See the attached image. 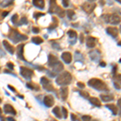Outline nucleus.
<instances>
[{
  "label": "nucleus",
  "instance_id": "f257e3e1",
  "mask_svg": "<svg viewBox=\"0 0 121 121\" xmlns=\"http://www.w3.org/2000/svg\"><path fill=\"white\" fill-rule=\"evenodd\" d=\"M88 85L92 88L99 91H107L108 88L106 83L103 82L102 80L99 78H91L88 81Z\"/></svg>",
  "mask_w": 121,
  "mask_h": 121
},
{
  "label": "nucleus",
  "instance_id": "f03ea898",
  "mask_svg": "<svg viewBox=\"0 0 121 121\" xmlns=\"http://www.w3.org/2000/svg\"><path fill=\"white\" fill-rule=\"evenodd\" d=\"M71 81H72V76L67 71H65L60 73V74H59L57 78L56 79V84H58L59 86H64L69 85L71 82Z\"/></svg>",
  "mask_w": 121,
  "mask_h": 121
},
{
  "label": "nucleus",
  "instance_id": "7ed1b4c3",
  "mask_svg": "<svg viewBox=\"0 0 121 121\" xmlns=\"http://www.w3.org/2000/svg\"><path fill=\"white\" fill-rule=\"evenodd\" d=\"M102 18L107 23H111L113 25H117L120 23L121 18L116 14H105L102 15Z\"/></svg>",
  "mask_w": 121,
  "mask_h": 121
},
{
  "label": "nucleus",
  "instance_id": "20e7f679",
  "mask_svg": "<svg viewBox=\"0 0 121 121\" xmlns=\"http://www.w3.org/2000/svg\"><path fill=\"white\" fill-rule=\"evenodd\" d=\"M9 38L11 39L14 43H17L19 41H21V40H27V39H28V36L20 34V33L17 32L16 30H13L12 32L9 34Z\"/></svg>",
  "mask_w": 121,
  "mask_h": 121
},
{
  "label": "nucleus",
  "instance_id": "39448f33",
  "mask_svg": "<svg viewBox=\"0 0 121 121\" xmlns=\"http://www.w3.org/2000/svg\"><path fill=\"white\" fill-rule=\"evenodd\" d=\"M40 83L42 84L43 88L45 90V91H48V92H51V91H52L54 90L52 82L48 78H44V77L41 78V79H40Z\"/></svg>",
  "mask_w": 121,
  "mask_h": 121
},
{
  "label": "nucleus",
  "instance_id": "423d86ee",
  "mask_svg": "<svg viewBox=\"0 0 121 121\" xmlns=\"http://www.w3.org/2000/svg\"><path fill=\"white\" fill-rule=\"evenodd\" d=\"M20 74L26 79H31L33 75V71L32 69L26 67H20Z\"/></svg>",
  "mask_w": 121,
  "mask_h": 121
},
{
  "label": "nucleus",
  "instance_id": "0eeeda50",
  "mask_svg": "<svg viewBox=\"0 0 121 121\" xmlns=\"http://www.w3.org/2000/svg\"><path fill=\"white\" fill-rule=\"evenodd\" d=\"M95 7H96L95 3H91V2H89L88 3V2H87V3H85L82 5V9H83V11L86 13V14H91L94 10H95Z\"/></svg>",
  "mask_w": 121,
  "mask_h": 121
},
{
  "label": "nucleus",
  "instance_id": "6e6552de",
  "mask_svg": "<svg viewBox=\"0 0 121 121\" xmlns=\"http://www.w3.org/2000/svg\"><path fill=\"white\" fill-rule=\"evenodd\" d=\"M106 32L109 36H111L112 38L116 39L118 37V29H117L116 27H108V28H106Z\"/></svg>",
  "mask_w": 121,
  "mask_h": 121
},
{
  "label": "nucleus",
  "instance_id": "1a4fd4ad",
  "mask_svg": "<svg viewBox=\"0 0 121 121\" xmlns=\"http://www.w3.org/2000/svg\"><path fill=\"white\" fill-rule=\"evenodd\" d=\"M44 103L47 107H51L54 104V99L52 95H46L44 99Z\"/></svg>",
  "mask_w": 121,
  "mask_h": 121
},
{
  "label": "nucleus",
  "instance_id": "9d476101",
  "mask_svg": "<svg viewBox=\"0 0 121 121\" xmlns=\"http://www.w3.org/2000/svg\"><path fill=\"white\" fill-rule=\"evenodd\" d=\"M89 55L91 59L94 60V61L97 62L99 61V60L100 59V53L97 51V50H94V51H91L89 52Z\"/></svg>",
  "mask_w": 121,
  "mask_h": 121
},
{
  "label": "nucleus",
  "instance_id": "9b49d317",
  "mask_svg": "<svg viewBox=\"0 0 121 121\" xmlns=\"http://www.w3.org/2000/svg\"><path fill=\"white\" fill-rule=\"evenodd\" d=\"M61 58H62V60L65 61V63H66V64H70L72 61V55L69 52H63L61 55Z\"/></svg>",
  "mask_w": 121,
  "mask_h": 121
},
{
  "label": "nucleus",
  "instance_id": "f8f14e48",
  "mask_svg": "<svg viewBox=\"0 0 121 121\" xmlns=\"http://www.w3.org/2000/svg\"><path fill=\"white\" fill-rule=\"evenodd\" d=\"M97 39L93 37V36H88L86 38V46L88 48H94L96 45Z\"/></svg>",
  "mask_w": 121,
  "mask_h": 121
},
{
  "label": "nucleus",
  "instance_id": "ddd939ff",
  "mask_svg": "<svg viewBox=\"0 0 121 121\" xmlns=\"http://www.w3.org/2000/svg\"><path fill=\"white\" fill-rule=\"evenodd\" d=\"M3 109H4V112L7 114H11V115H16V112H15V108L13 107L10 104H5L4 107H3Z\"/></svg>",
  "mask_w": 121,
  "mask_h": 121
},
{
  "label": "nucleus",
  "instance_id": "4468645a",
  "mask_svg": "<svg viewBox=\"0 0 121 121\" xmlns=\"http://www.w3.org/2000/svg\"><path fill=\"white\" fill-rule=\"evenodd\" d=\"M68 88L66 86H64V87H61L60 90V97H61V99L63 101H65L67 99V97H68Z\"/></svg>",
  "mask_w": 121,
  "mask_h": 121
},
{
  "label": "nucleus",
  "instance_id": "2eb2a0df",
  "mask_svg": "<svg viewBox=\"0 0 121 121\" xmlns=\"http://www.w3.org/2000/svg\"><path fill=\"white\" fill-rule=\"evenodd\" d=\"M52 68V69H53V72L56 73H58V72L61 71L64 67H63V65H62L61 62H60L59 60H58V61L56 62Z\"/></svg>",
  "mask_w": 121,
  "mask_h": 121
},
{
  "label": "nucleus",
  "instance_id": "dca6fc26",
  "mask_svg": "<svg viewBox=\"0 0 121 121\" xmlns=\"http://www.w3.org/2000/svg\"><path fill=\"white\" fill-rule=\"evenodd\" d=\"M3 45H4L5 48L7 49V52H9L11 54H13L15 52V48L14 47H13L12 45H11V44H9L8 42L7 41V40H3Z\"/></svg>",
  "mask_w": 121,
  "mask_h": 121
},
{
  "label": "nucleus",
  "instance_id": "f3484780",
  "mask_svg": "<svg viewBox=\"0 0 121 121\" xmlns=\"http://www.w3.org/2000/svg\"><path fill=\"white\" fill-rule=\"evenodd\" d=\"M105 107L112 112L113 116H116L118 114V108H117V107L115 104H107Z\"/></svg>",
  "mask_w": 121,
  "mask_h": 121
},
{
  "label": "nucleus",
  "instance_id": "a211bd4d",
  "mask_svg": "<svg viewBox=\"0 0 121 121\" xmlns=\"http://www.w3.org/2000/svg\"><path fill=\"white\" fill-rule=\"evenodd\" d=\"M57 61H58V60L55 56L52 55V54L48 55V65H49L50 67H52Z\"/></svg>",
  "mask_w": 121,
  "mask_h": 121
},
{
  "label": "nucleus",
  "instance_id": "6ab92c4d",
  "mask_svg": "<svg viewBox=\"0 0 121 121\" xmlns=\"http://www.w3.org/2000/svg\"><path fill=\"white\" fill-rule=\"evenodd\" d=\"M67 34H68V36H69L70 39H73V43H72V44H75L76 40H77V32L73 30H69V31H68Z\"/></svg>",
  "mask_w": 121,
  "mask_h": 121
},
{
  "label": "nucleus",
  "instance_id": "aec40b11",
  "mask_svg": "<svg viewBox=\"0 0 121 121\" xmlns=\"http://www.w3.org/2000/svg\"><path fill=\"white\" fill-rule=\"evenodd\" d=\"M89 101H90V103H91L92 105H94V106H95V107H101V102L99 101V99H97V98H95V97H91L89 99Z\"/></svg>",
  "mask_w": 121,
  "mask_h": 121
},
{
  "label": "nucleus",
  "instance_id": "412c9836",
  "mask_svg": "<svg viewBox=\"0 0 121 121\" xmlns=\"http://www.w3.org/2000/svg\"><path fill=\"white\" fill-rule=\"evenodd\" d=\"M101 99L105 103L110 102V101H113L114 100V97L112 96V95H100Z\"/></svg>",
  "mask_w": 121,
  "mask_h": 121
},
{
  "label": "nucleus",
  "instance_id": "4be33fe9",
  "mask_svg": "<svg viewBox=\"0 0 121 121\" xmlns=\"http://www.w3.org/2000/svg\"><path fill=\"white\" fill-rule=\"evenodd\" d=\"M23 44H20L18 47V57L21 60H24V56H23Z\"/></svg>",
  "mask_w": 121,
  "mask_h": 121
},
{
  "label": "nucleus",
  "instance_id": "5701e85b",
  "mask_svg": "<svg viewBox=\"0 0 121 121\" xmlns=\"http://www.w3.org/2000/svg\"><path fill=\"white\" fill-rule=\"evenodd\" d=\"M52 113H53L55 116L57 117L58 119H61L62 118V115H61V112L60 110L59 107H55L53 109H52Z\"/></svg>",
  "mask_w": 121,
  "mask_h": 121
},
{
  "label": "nucleus",
  "instance_id": "b1692460",
  "mask_svg": "<svg viewBox=\"0 0 121 121\" xmlns=\"http://www.w3.org/2000/svg\"><path fill=\"white\" fill-rule=\"evenodd\" d=\"M50 7H49V12L54 13L56 11V9L57 7V4H56V1H50Z\"/></svg>",
  "mask_w": 121,
  "mask_h": 121
},
{
  "label": "nucleus",
  "instance_id": "393cba45",
  "mask_svg": "<svg viewBox=\"0 0 121 121\" xmlns=\"http://www.w3.org/2000/svg\"><path fill=\"white\" fill-rule=\"evenodd\" d=\"M55 12L58 15V16H59L60 18H63V17L65 16V11H64L61 7H60L59 6H57Z\"/></svg>",
  "mask_w": 121,
  "mask_h": 121
},
{
  "label": "nucleus",
  "instance_id": "a878e982",
  "mask_svg": "<svg viewBox=\"0 0 121 121\" xmlns=\"http://www.w3.org/2000/svg\"><path fill=\"white\" fill-rule=\"evenodd\" d=\"M33 5L36 6V7H38V8H40V9H43L44 7V1H33Z\"/></svg>",
  "mask_w": 121,
  "mask_h": 121
},
{
  "label": "nucleus",
  "instance_id": "bb28decb",
  "mask_svg": "<svg viewBox=\"0 0 121 121\" xmlns=\"http://www.w3.org/2000/svg\"><path fill=\"white\" fill-rule=\"evenodd\" d=\"M32 43H34V44H40L43 43V40L42 38L39 37V36H35V37H32Z\"/></svg>",
  "mask_w": 121,
  "mask_h": 121
},
{
  "label": "nucleus",
  "instance_id": "cd10ccee",
  "mask_svg": "<svg viewBox=\"0 0 121 121\" xmlns=\"http://www.w3.org/2000/svg\"><path fill=\"white\" fill-rule=\"evenodd\" d=\"M52 23L51 25H50V27H49V30L50 29H53V28H55L57 27V25H58V21H57V19H56V18H55V17H52Z\"/></svg>",
  "mask_w": 121,
  "mask_h": 121
},
{
  "label": "nucleus",
  "instance_id": "c85d7f7f",
  "mask_svg": "<svg viewBox=\"0 0 121 121\" xmlns=\"http://www.w3.org/2000/svg\"><path fill=\"white\" fill-rule=\"evenodd\" d=\"M78 93H79V95H81L82 98L84 99H88L90 98L89 97V93L87 92V91H78Z\"/></svg>",
  "mask_w": 121,
  "mask_h": 121
},
{
  "label": "nucleus",
  "instance_id": "c756f323",
  "mask_svg": "<svg viewBox=\"0 0 121 121\" xmlns=\"http://www.w3.org/2000/svg\"><path fill=\"white\" fill-rule=\"evenodd\" d=\"M26 85H27V86H28V88H30L31 90H39V89H40V87H39L38 86L35 85V84H32V83H27Z\"/></svg>",
  "mask_w": 121,
  "mask_h": 121
},
{
  "label": "nucleus",
  "instance_id": "7c9ffc66",
  "mask_svg": "<svg viewBox=\"0 0 121 121\" xmlns=\"http://www.w3.org/2000/svg\"><path fill=\"white\" fill-rule=\"evenodd\" d=\"M66 13H67L68 18H69V19H71L73 16H74V15H75L74 11H73V10H68V11H66Z\"/></svg>",
  "mask_w": 121,
  "mask_h": 121
},
{
  "label": "nucleus",
  "instance_id": "2f4dec72",
  "mask_svg": "<svg viewBox=\"0 0 121 121\" xmlns=\"http://www.w3.org/2000/svg\"><path fill=\"white\" fill-rule=\"evenodd\" d=\"M27 23H28L27 18H26V17H22V18H21V20H20V23H19V24L22 25V24H27Z\"/></svg>",
  "mask_w": 121,
  "mask_h": 121
},
{
  "label": "nucleus",
  "instance_id": "473e14b6",
  "mask_svg": "<svg viewBox=\"0 0 121 121\" xmlns=\"http://www.w3.org/2000/svg\"><path fill=\"white\" fill-rule=\"evenodd\" d=\"M62 113H63V116L64 118L66 119L68 116V112H67V110H66V108H65L64 107H62Z\"/></svg>",
  "mask_w": 121,
  "mask_h": 121
},
{
  "label": "nucleus",
  "instance_id": "72a5a7b5",
  "mask_svg": "<svg viewBox=\"0 0 121 121\" xmlns=\"http://www.w3.org/2000/svg\"><path fill=\"white\" fill-rule=\"evenodd\" d=\"M11 20H12L13 23H16L17 21H18V15L15 14L14 15H13L12 18H11Z\"/></svg>",
  "mask_w": 121,
  "mask_h": 121
},
{
  "label": "nucleus",
  "instance_id": "f704fd0d",
  "mask_svg": "<svg viewBox=\"0 0 121 121\" xmlns=\"http://www.w3.org/2000/svg\"><path fill=\"white\" fill-rule=\"evenodd\" d=\"M52 48H56V49H59V50L60 49L59 44H57L56 42H52Z\"/></svg>",
  "mask_w": 121,
  "mask_h": 121
},
{
  "label": "nucleus",
  "instance_id": "c9c22d12",
  "mask_svg": "<svg viewBox=\"0 0 121 121\" xmlns=\"http://www.w3.org/2000/svg\"><path fill=\"white\" fill-rule=\"evenodd\" d=\"M91 117L90 116H82V120L83 121H91Z\"/></svg>",
  "mask_w": 121,
  "mask_h": 121
},
{
  "label": "nucleus",
  "instance_id": "e433bc0d",
  "mask_svg": "<svg viewBox=\"0 0 121 121\" xmlns=\"http://www.w3.org/2000/svg\"><path fill=\"white\" fill-rule=\"evenodd\" d=\"M114 86H115V88L117 89V90H120L121 89L120 85L118 82H114Z\"/></svg>",
  "mask_w": 121,
  "mask_h": 121
},
{
  "label": "nucleus",
  "instance_id": "4c0bfd02",
  "mask_svg": "<svg viewBox=\"0 0 121 121\" xmlns=\"http://www.w3.org/2000/svg\"><path fill=\"white\" fill-rule=\"evenodd\" d=\"M77 86L78 87H80V88H84V87H85V84L84 83H82V82H78L77 83Z\"/></svg>",
  "mask_w": 121,
  "mask_h": 121
},
{
  "label": "nucleus",
  "instance_id": "58836bf2",
  "mask_svg": "<svg viewBox=\"0 0 121 121\" xmlns=\"http://www.w3.org/2000/svg\"><path fill=\"white\" fill-rule=\"evenodd\" d=\"M7 67H8L9 69H14V65H13L12 63H11V62H8V63L7 64Z\"/></svg>",
  "mask_w": 121,
  "mask_h": 121
},
{
  "label": "nucleus",
  "instance_id": "ea45409f",
  "mask_svg": "<svg viewBox=\"0 0 121 121\" xmlns=\"http://www.w3.org/2000/svg\"><path fill=\"white\" fill-rule=\"evenodd\" d=\"M42 15H44V14H43V13H35L34 17H35V18H37V17L42 16Z\"/></svg>",
  "mask_w": 121,
  "mask_h": 121
},
{
  "label": "nucleus",
  "instance_id": "a19ab883",
  "mask_svg": "<svg viewBox=\"0 0 121 121\" xmlns=\"http://www.w3.org/2000/svg\"><path fill=\"white\" fill-rule=\"evenodd\" d=\"M32 32L34 33H38L39 32H40V30H39V28H36V27H33V28H32Z\"/></svg>",
  "mask_w": 121,
  "mask_h": 121
},
{
  "label": "nucleus",
  "instance_id": "79ce46f5",
  "mask_svg": "<svg viewBox=\"0 0 121 121\" xmlns=\"http://www.w3.org/2000/svg\"><path fill=\"white\" fill-rule=\"evenodd\" d=\"M62 3H63V5L65 7H67L68 6H69V1H67V0H66V1H63Z\"/></svg>",
  "mask_w": 121,
  "mask_h": 121
},
{
  "label": "nucleus",
  "instance_id": "37998d69",
  "mask_svg": "<svg viewBox=\"0 0 121 121\" xmlns=\"http://www.w3.org/2000/svg\"><path fill=\"white\" fill-rule=\"evenodd\" d=\"M71 120L72 121H76V120H77V117H76L75 115L71 114Z\"/></svg>",
  "mask_w": 121,
  "mask_h": 121
},
{
  "label": "nucleus",
  "instance_id": "c03bdc74",
  "mask_svg": "<svg viewBox=\"0 0 121 121\" xmlns=\"http://www.w3.org/2000/svg\"><path fill=\"white\" fill-rule=\"evenodd\" d=\"M117 70V66L116 65H114L113 66V69H112V74L115 75V73H116V71Z\"/></svg>",
  "mask_w": 121,
  "mask_h": 121
},
{
  "label": "nucleus",
  "instance_id": "a18cd8bd",
  "mask_svg": "<svg viewBox=\"0 0 121 121\" xmlns=\"http://www.w3.org/2000/svg\"><path fill=\"white\" fill-rule=\"evenodd\" d=\"M116 80H117V81H119V82H121V74H119V75H116Z\"/></svg>",
  "mask_w": 121,
  "mask_h": 121
},
{
  "label": "nucleus",
  "instance_id": "49530a36",
  "mask_svg": "<svg viewBox=\"0 0 121 121\" xmlns=\"http://www.w3.org/2000/svg\"><path fill=\"white\" fill-rule=\"evenodd\" d=\"M117 105H118V107L121 109V99H120L117 101Z\"/></svg>",
  "mask_w": 121,
  "mask_h": 121
},
{
  "label": "nucleus",
  "instance_id": "de8ad7c7",
  "mask_svg": "<svg viewBox=\"0 0 121 121\" xmlns=\"http://www.w3.org/2000/svg\"><path fill=\"white\" fill-rule=\"evenodd\" d=\"M8 88H9V89H11V91H13V92H16V90H15V89L14 88V87L11 86H8Z\"/></svg>",
  "mask_w": 121,
  "mask_h": 121
},
{
  "label": "nucleus",
  "instance_id": "09e8293b",
  "mask_svg": "<svg viewBox=\"0 0 121 121\" xmlns=\"http://www.w3.org/2000/svg\"><path fill=\"white\" fill-rule=\"evenodd\" d=\"M80 41H81V43L83 42V34H82V33L80 35Z\"/></svg>",
  "mask_w": 121,
  "mask_h": 121
},
{
  "label": "nucleus",
  "instance_id": "8fccbe9b",
  "mask_svg": "<svg viewBox=\"0 0 121 121\" xmlns=\"http://www.w3.org/2000/svg\"><path fill=\"white\" fill-rule=\"evenodd\" d=\"M8 13H9V11H4V12L3 13V17L7 16V15H8Z\"/></svg>",
  "mask_w": 121,
  "mask_h": 121
},
{
  "label": "nucleus",
  "instance_id": "3c124183",
  "mask_svg": "<svg viewBox=\"0 0 121 121\" xmlns=\"http://www.w3.org/2000/svg\"><path fill=\"white\" fill-rule=\"evenodd\" d=\"M7 120H8V121H15L14 119L13 118H11V117H7Z\"/></svg>",
  "mask_w": 121,
  "mask_h": 121
},
{
  "label": "nucleus",
  "instance_id": "603ef678",
  "mask_svg": "<svg viewBox=\"0 0 121 121\" xmlns=\"http://www.w3.org/2000/svg\"><path fill=\"white\" fill-rule=\"evenodd\" d=\"M0 119H1L2 121H3V116H2V110H1V108H0Z\"/></svg>",
  "mask_w": 121,
  "mask_h": 121
},
{
  "label": "nucleus",
  "instance_id": "864d4df0",
  "mask_svg": "<svg viewBox=\"0 0 121 121\" xmlns=\"http://www.w3.org/2000/svg\"><path fill=\"white\" fill-rule=\"evenodd\" d=\"M99 65H100V66H102V67H105V66H106V63H105V62H101Z\"/></svg>",
  "mask_w": 121,
  "mask_h": 121
},
{
  "label": "nucleus",
  "instance_id": "5fc2aeb1",
  "mask_svg": "<svg viewBox=\"0 0 121 121\" xmlns=\"http://www.w3.org/2000/svg\"><path fill=\"white\" fill-rule=\"evenodd\" d=\"M0 54H1V56H4V52L2 51L1 49H0Z\"/></svg>",
  "mask_w": 121,
  "mask_h": 121
},
{
  "label": "nucleus",
  "instance_id": "6e6d98bb",
  "mask_svg": "<svg viewBox=\"0 0 121 121\" xmlns=\"http://www.w3.org/2000/svg\"><path fill=\"white\" fill-rule=\"evenodd\" d=\"M117 44H118V46H120V47H121V40H120V41H119L118 43H117Z\"/></svg>",
  "mask_w": 121,
  "mask_h": 121
},
{
  "label": "nucleus",
  "instance_id": "4d7b16f0",
  "mask_svg": "<svg viewBox=\"0 0 121 121\" xmlns=\"http://www.w3.org/2000/svg\"><path fill=\"white\" fill-rule=\"evenodd\" d=\"M116 2H117V3H120V4H121V0H116Z\"/></svg>",
  "mask_w": 121,
  "mask_h": 121
},
{
  "label": "nucleus",
  "instance_id": "13d9d810",
  "mask_svg": "<svg viewBox=\"0 0 121 121\" xmlns=\"http://www.w3.org/2000/svg\"><path fill=\"white\" fill-rule=\"evenodd\" d=\"M120 33H121V25H120Z\"/></svg>",
  "mask_w": 121,
  "mask_h": 121
},
{
  "label": "nucleus",
  "instance_id": "bf43d9fd",
  "mask_svg": "<svg viewBox=\"0 0 121 121\" xmlns=\"http://www.w3.org/2000/svg\"><path fill=\"white\" fill-rule=\"evenodd\" d=\"M1 102H2V99H0V103H1Z\"/></svg>",
  "mask_w": 121,
  "mask_h": 121
},
{
  "label": "nucleus",
  "instance_id": "052dcab7",
  "mask_svg": "<svg viewBox=\"0 0 121 121\" xmlns=\"http://www.w3.org/2000/svg\"><path fill=\"white\" fill-rule=\"evenodd\" d=\"M94 121H97V120H94Z\"/></svg>",
  "mask_w": 121,
  "mask_h": 121
}]
</instances>
